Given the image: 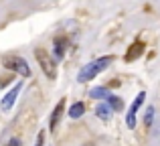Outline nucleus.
<instances>
[{
    "label": "nucleus",
    "mask_w": 160,
    "mask_h": 146,
    "mask_svg": "<svg viewBox=\"0 0 160 146\" xmlns=\"http://www.w3.org/2000/svg\"><path fill=\"white\" fill-rule=\"evenodd\" d=\"M112 61H113V57L112 55H106V57H99V59H95V61H91V63L83 65L81 71L77 73V81H89V79L98 77L102 71H106V69L109 67Z\"/></svg>",
    "instance_id": "f257e3e1"
},
{
    "label": "nucleus",
    "mask_w": 160,
    "mask_h": 146,
    "mask_svg": "<svg viewBox=\"0 0 160 146\" xmlns=\"http://www.w3.org/2000/svg\"><path fill=\"white\" fill-rule=\"evenodd\" d=\"M35 57H37V61H39V65H41V69H43V73L47 75V77H51L55 79L57 77V69H55V61L51 59V55H49L45 49H35Z\"/></svg>",
    "instance_id": "f03ea898"
},
{
    "label": "nucleus",
    "mask_w": 160,
    "mask_h": 146,
    "mask_svg": "<svg viewBox=\"0 0 160 146\" xmlns=\"http://www.w3.org/2000/svg\"><path fill=\"white\" fill-rule=\"evenodd\" d=\"M4 67L10 69V71H16L20 77H28L31 75V67L28 63L22 59V57H16V55H10V57H4Z\"/></svg>",
    "instance_id": "7ed1b4c3"
},
{
    "label": "nucleus",
    "mask_w": 160,
    "mask_h": 146,
    "mask_svg": "<svg viewBox=\"0 0 160 146\" xmlns=\"http://www.w3.org/2000/svg\"><path fill=\"white\" fill-rule=\"evenodd\" d=\"M144 98H146V93H144V91H140V93L136 95V99H134L132 108H130L128 114H126V126H128L130 130H134V128H136V112L140 110V106L144 103Z\"/></svg>",
    "instance_id": "20e7f679"
},
{
    "label": "nucleus",
    "mask_w": 160,
    "mask_h": 146,
    "mask_svg": "<svg viewBox=\"0 0 160 146\" xmlns=\"http://www.w3.org/2000/svg\"><path fill=\"white\" fill-rule=\"evenodd\" d=\"M20 89H22V81H18V83H16V85L12 87V89L8 91V93L4 95V98H2V102H0V108H2L4 112H8V110L12 108V103L16 102V98H18Z\"/></svg>",
    "instance_id": "39448f33"
},
{
    "label": "nucleus",
    "mask_w": 160,
    "mask_h": 146,
    "mask_svg": "<svg viewBox=\"0 0 160 146\" xmlns=\"http://www.w3.org/2000/svg\"><path fill=\"white\" fill-rule=\"evenodd\" d=\"M63 110H65V99H61V102L55 106V110H53V114H51V120H49V128H51V130L57 128L59 120H61V116H63Z\"/></svg>",
    "instance_id": "423d86ee"
},
{
    "label": "nucleus",
    "mask_w": 160,
    "mask_h": 146,
    "mask_svg": "<svg viewBox=\"0 0 160 146\" xmlns=\"http://www.w3.org/2000/svg\"><path fill=\"white\" fill-rule=\"evenodd\" d=\"M69 118H73V120H77V118H81L83 114H85V106H83V102H75V103H71V108H69Z\"/></svg>",
    "instance_id": "0eeeda50"
},
{
    "label": "nucleus",
    "mask_w": 160,
    "mask_h": 146,
    "mask_svg": "<svg viewBox=\"0 0 160 146\" xmlns=\"http://www.w3.org/2000/svg\"><path fill=\"white\" fill-rule=\"evenodd\" d=\"M89 95H91L93 99H108L112 93H109V89H108V87L99 85V87H93V89L89 91Z\"/></svg>",
    "instance_id": "6e6552de"
},
{
    "label": "nucleus",
    "mask_w": 160,
    "mask_h": 146,
    "mask_svg": "<svg viewBox=\"0 0 160 146\" xmlns=\"http://www.w3.org/2000/svg\"><path fill=\"white\" fill-rule=\"evenodd\" d=\"M112 110H113V108L109 106V103H99V106L95 108V114H98V118H102V120H109Z\"/></svg>",
    "instance_id": "1a4fd4ad"
},
{
    "label": "nucleus",
    "mask_w": 160,
    "mask_h": 146,
    "mask_svg": "<svg viewBox=\"0 0 160 146\" xmlns=\"http://www.w3.org/2000/svg\"><path fill=\"white\" fill-rule=\"evenodd\" d=\"M65 55V39H55V57L63 59Z\"/></svg>",
    "instance_id": "9d476101"
},
{
    "label": "nucleus",
    "mask_w": 160,
    "mask_h": 146,
    "mask_svg": "<svg viewBox=\"0 0 160 146\" xmlns=\"http://www.w3.org/2000/svg\"><path fill=\"white\" fill-rule=\"evenodd\" d=\"M142 47H144V45H142V43H136V45H134V47H130L128 55H126V61H132V59H136V57H138V55H140V53H142Z\"/></svg>",
    "instance_id": "9b49d317"
},
{
    "label": "nucleus",
    "mask_w": 160,
    "mask_h": 146,
    "mask_svg": "<svg viewBox=\"0 0 160 146\" xmlns=\"http://www.w3.org/2000/svg\"><path fill=\"white\" fill-rule=\"evenodd\" d=\"M152 122H154V108L148 106V110H146V114H144V124H146V128L152 126Z\"/></svg>",
    "instance_id": "f8f14e48"
},
{
    "label": "nucleus",
    "mask_w": 160,
    "mask_h": 146,
    "mask_svg": "<svg viewBox=\"0 0 160 146\" xmlns=\"http://www.w3.org/2000/svg\"><path fill=\"white\" fill-rule=\"evenodd\" d=\"M108 103H109V106H112V108H113L116 112L124 108V103H122V99H120V98H116V95H109V98H108Z\"/></svg>",
    "instance_id": "ddd939ff"
},
{
    "label": "nucleus",
    "mask_w": 160,
    "mask_h": 146,
    "mask_svg": "<svg viewBox=\"0 0 160 146\" xmlns=\"http://www.w3.org/2000/svg\"><path fill=\"white\" fill-rule=\"evenodd\" d=\"M43 140H45V134H43V132H39V136H37V144H35V146H43Z\"/></svg>",
    "instance_id": "4468645a"
},
{
    "label": "nucleus",
    "mask_w": 160,
    "mask_h": 146,
    "mask_svg": "<svg viewBox=\"0 0 160 146\" xmlns=\"http://www.w3.org/2000/svg\"><path fill=\"white\" fill-rule=\"evenodd\" d=\"M8 146H20V140H16V138H12L10 142H8Z\"/></svg>",
    "instance_id": "2eb2a0df"
},
{
    "label": "nucleus",
    "mask_w": 160,
    "mask_h": 146,
    "mask_svg": "<svg viewBox=\"0 0 160 146\" xmlns=\"http://www.w3.org/2000/svg\"><path fill=\"white\" fill-rule=\"evenodd\" d=\"M6 83H8V79H0V87H4Z\"/></svg>",
    "instance_id": "dca6fc26"
}]
</instances>
